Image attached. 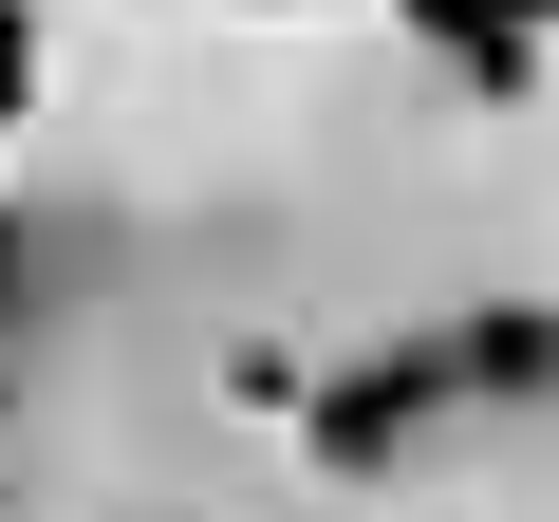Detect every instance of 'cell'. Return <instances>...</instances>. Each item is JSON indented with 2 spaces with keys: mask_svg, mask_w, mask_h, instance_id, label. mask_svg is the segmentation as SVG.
Returning a JSON list of instances; mask_svg holds the SVG:
<instances>
[{
  "mask_svg": "<svg viewBox=\"0 0 559 522\" xmlns=\"http://www.w3.org/2000/svg\"><path fill=\"white\" fill-rule=\"evenodd\" d=\"M20 94H38V20L0 0V112H20Z\"/></svg>",
  "mask_w": 559,
  "mask_h": 522,
  "instance_id": "cell-5",
  "label": "cell"
},
{
  "mask_svg": "<svg viewBox=\"0 0 559 522\" xmlns=\"http://www.w3.org/2000/svg\"><path fill=\"white\" fill-rule=\"evenodd\" d=\"M411 38H429V57H466L485 94H522V75H540V38H559V0H411Z\"/></svg>",
  "mask_w": 559,
  "mask_h": 522,
  "instance_id": "cell-2",
  "label": "cell"
},
{
  "mask_svg": "<svg viewBox=\"0 0 559 522\" xmlns=\"http://www.w3.org/2000/svg\"><path fill=\"white\" fill-rule=\"evenodd\" d=\"M448 392H485V411L559 392V318H522V299H503V318H466V336H448Z\"/></svg>",
  "mask_w": 559,
  "mask_h": 522,
  "instance_id": "cell-3",
  "label": "cell"
},
{
  "mask_svg": "<svg viewBox=\"0 0 559 522\" xmlns=\"http://www.w3.org/2000/svg\"><path fill=\"white\" fill-rule=\"evenodd\" d=\"M429 411H448V336H429V355H355V373H318L299 429H318V466H392Z\"/></svg>",
  "mask_w": 559,
  "mask_h": 522,
  "instance_id": "cell-1",
  "label": "cell"
},
{
  "mask_svg": "<svg viewBox=\"0 0 559 522\" xmlns=\"http://www.w3.org/2000/svg\"><path fill=\"white\" fill-rule=\"evenodd\" d=\"M57 281H75V261H57V242H38V224H20V205H0V318H38V299H57Z\"/></svg>",
  "mask_w": 559,
  "mask_h": 522,
  "instance_id": "cell-4",
  "label": "cell"
}]
</instances>
